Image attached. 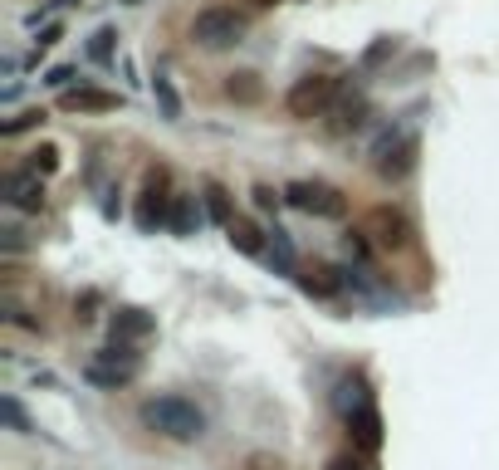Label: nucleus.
<instances>
[{"instance_id": "15", "label": "nucleus", "mask_w": 499, "mask_h": 470, "mask_svg": "<svg viewBox=\"0 0 499 470\" xmlns=\"http://www.w3.org/2000/svg\"><path fill=\"white\" fill-rule=\"evenodd\" d=\"M201 196H205V211H211V221H221V225H230L235 215H230V196H225V186L221 182H205L201 186Z\"/></svg>"}, {"instance_id": "25", "label": "nucleus", "mask_w": 499, "mask_h": 470, "mask_svg": "<svg viewBox=\"0 0 499 470\" xmlns=\"http://www.w3.org/2000/svg\"><path fill=\"white\" fill-rule=\"evenodd\" d=\"M250 5H274V0H250Z\"/></svg>"}, {"instance_id": "4", "label": "nucleus", "mask_w": 499, "mask_h": 470, "mask_svg": "<svg viewBox=\"0 0 499 470\" xmlns=\"http://www.w3.org/2000/svg\"><path fill=\"white\" fill-rule=\"evenodd\" d=\"M137 368H142V358H137L127 343H108V348L88 362V382H98V387H123V382L137 377Z\"/></svg>"}, {"instance_id": "17", "label": "nucleus", "mask_w": 499, "mask_h": 470, "mask_svg": "<svg viewBox=\"0 0 499 470\" xmlns=\"http://www.w3.org/2000/svg\"><path fill=\"white\" fill-rule=\"evenodd\" d=\"M191 221H196L191 196H176V201H172V215H166V225H172L176 235H186V231H191Z\"/></svg>"}, {"instance_id": "2", "label": "nucleus", "mask_w": 499, "mask_h": 470, "mask_svg": "<svg viewBox=\"0 0 499 470\" xmlns=\"http://www.w3.org/2000/svg\"><path fill=\"white\" fill-rule=\"evenodd\" d=\"M284 201L299 206L303 215H323V221H338V215L348 211L342 191H338V186H328V182H289V186H284Z\"/></svg>"}, {"instance_id": "20", "label": "nucleus", "mask_w": 499, "mask_h": 470, "mask_svg": "<svg viewBox=\"0 0 499 470\" xmlns=\"http://www.w3.org/2000/svg\"><path fill=\"white\" fill-rule=\"evenodd\" d=\"M39 118H44V113H39V108H29V113H15V118H10L5 127H0V133H5V137H10V133H25V127H35Z\"/></svg>"}, {"instance_id": "18", "label": "nucleus", "mask_w": 499, "mask_h": 470, "mask_svg": "<svg viewBox=\"0 0 499 470\" xmlns=\"http://www.w3.org/2000/svg\"><path fill=\"white\" fill-rule=\"evenodd\" d=\"M225 93H230V98H240V103H254V98H260V84H254V74H230Z\"/></svg>"}, {"instance_id": "22", "label": "nucleus", "mask_w": 499, "mask_h": 470, "mask_svg": "<svg viewBox=\"0 0 499 470\" xmlns=\"http://www.w3.org/2000/svg\"><path fill=\"white\" fill-rule=\"evenodd\" d=\"M157 98H162L166 118H176V113H181V103H176V93H172V84H166V78H157Z\"/></svg>"}, {"instance_id": "19", "label": "nucleus", "mask_w": 499, "mask_h": 470, "mask_svg": "<svg viewBox=\"0 0 499 470\" xmlns=\"http://www.w3.org/2000/svg\"><path fill=\"white\" fill-rule=\"evenodd\" d=\"M328 470H372V466H367V456H358V450H342V456L328 460Z\"/></svg>"}, {"instance_id": "9", "label": "nucleus", "mask_w": 499, "mask_h": 470, "mask_svg": "<svg viewBox=\"0 0 499 470\" xmlns=\"http://www.w3.org/2000/svg\"><path fill=\"white\" fill-rule=\"evenodd\" d=\"M117 103H123V98L108 93V88H64V93H59V108H64V113H113Z\"/></svg>"}, {"instance_id": "8", "label": "nucleus", "mask_w": 499, "mask_h": 470, "mask_svg": "<svg viewBox=\"0 0 499 470\" xmlns=\"http://www.w3.org/2000/svg\"><path fill=\"white\" fill-rule=\"evenodd\" d=\"M382 162H377V172L387 176V182H401V176L411 172V162H416V137L411 133H401V137H391V142H382Z\"/></svg>"}, {"instance_id": "7", "label": "nucleus", "mask_w": 499, "mask_h": 470, "mask_svg": "<svg viewBox=\"0 0 499 470\" xmlns=\"http://www.w3.org/2000/svg\"><path fill=\"white\" fill-rule=\"evenodd\" d=\"M348 431H352V441H358L362 450H377L382 446V411L372 407L367 397H358L348 407Z\"/></svg>"}, {"instance_id": "3", "label": "nucleus", "mask_w": 499, "mask_h": 470, "mask_svg": "<svg viewBox=\"0 0 499 470\" xmlns=\"http://www.w3.org/2000/svg\"><path fill=\"white\" fill-rule=\"evenodd\" d=\"M240 35H245V15H235V10H225V5L201 10L196 25H191V39L205 45V49H230V45H240Z\"/></svg>"}, {"instance_id": "21", "label": "nucleus", "mask_w": 499, "mask_h": 470, "mask_svg": "<svg viewBox=\"0 0 499 470\" xmlns=\"http://www.w3.org/2000/svg\"><path fill=\"white\" fill-rule=\"evenodd\" d=\"M0 411H5V421H10L15 431H29V421H25V411H20V401H15V397L0 401Z\"/></svg>"}, {"instance_id": "26", "label": "nucleus", "mask_w": 499, "mask_h": 470, "mask_svg": "<svg viewBox=\"0 0 499 470\" xmlns=\"http://www.w3.org/2000/svg\"><path fill=\"white\" fill-rule=\"evenodd\" d=\"M59 5H68V0H59Z\"/></svg>"}, {"instance_id": "1", "label": "nucleus", "mask_w": 499, "mask_h": 470, "mask_svg": "<svg viewBox=\"0 0 499 470\" xmlns=\"http://www.w3.org/2000/svg\"><path fill=\"white\" fill-rule=\"evenodd\" d=\"M142 421L152 431H162V436H172V441H196L205 431L201 407L186 401V397H176V392H162V397L142 401Z\"/></svg>"}, {"instance_id": "10", "label": "nucleus", "mask_w": 499, "mask_h": 470, "mask_svg": "<svg viewBox=\"0 0 499 470\" xmlns=\"http://www.w3.org/2000/svg\"><path fill=\"white\" fill-rule=\"evenodd\" d=\"M166 201H176V196H166V172L152 176V186L142 191V206H137V225L142 231H157V225H166Z\"/></svg>"}, {"instance_id": "24", "label": "nucleus", "mask_w": 499, "mask_h": 470, "mask_svg": "<svg viewBox=\"0 0 499 470\" xmlns=\"http://www.w3.org/2000/svg\"><path fill=\"white\" fill-rule=\"evenodd\" d=\"M254 206H260V211H274V206H279V196H274L270 186H254Z\"/></svg>"}, {"instance_id": "16", "label": "nucleus", "mask_w": 499, "mask_h": 470, "mask_svg": "<svg viewBox=\"0 0 499 470\" xmlns=\"http://www.w3.org/2000/svg\"><path fill=\"white\" fill-rule=\"evenodd\" d=\"M29 172H35V176H54L59 172V147L54 142L35 147V152H29Z\"/></svg>"}, {"instance_id": "23", "label": "nucleus", "mask_w": 499, "mask_h": 470, "mask_svg": "<svg viewBox=\"0 0 499 470\" xmlns=\"http://www.w3.org/2000/svg\"><path fill=\"white\" fill-rule=\"evenodd\" d=\"M108 49H113V29H98L93 35V59H108Z\"/></svg>"}, {"instance_id": "11", "label": "nucleus", "mask_w": 499, "mask_h": 470, "mask_svg": "<svg viewBox=\"0 0 499 470\" xmlns=\"http://www.w3.org/2000/svg\"><path fill=\"white\" fill-rule=\"evenodd\" d=\"M0 191H5V201L20 206V211H39V206H44V182H39L35 172H10Z\"/></svg>"}, {"instance_id": "6", "label": "nucleus", "mask_w": 499, "mask_h": 470, "mask_svg": "<svg viewBox=\"0 0 499 470\" xmlns=\"http://www.w3.org/2000/svg\"><path fill=\"white\" fill-rule=\"evenodd\" d=\"M367 235L382 245V250H406L411 245V221L401 211H391V206H377V211L367 215Z\"/></svg>"}, {"instance_id": "13", "label": "nucleus", "mask_w": 499, "mask_h": 470, "mask_svg": "<svg viewBox=\"0 0 499 470\" xmlns=\"http://www.w3.org/2000/svg\"><path fill=\"white\" fill-rule=\"evenodd\" d=\"M225 231H230V245H235L240 255H260V250H264V240H260V225H254V221H230Z\"/></svg>"}, {"instance_id": "5", "label": "nucleus", "mask_w": 499, "mask_h": 470, "mask_svg": "<svg viewBox=\"0 0 499 470\" xmlns=\"http://www.w3.org/2000/svg\"><path fill=\"white\" fill-rule=\"evenodd\" d=\"M333 78L328 74H309V78H299V84L289 88V98H284V103H289V113L294 118H318L323 108L333 103Z\"/></svg>"}, {"instance_id": "14", "label": "nucleus", "mask_w": 499, "mask_h": 470, "mask_svg": "<svg viewBox=\"0 0 499 470\" xmlns=\"http://www.w3.org/2000/svg\"><path fill=\"white\" fill-rule=\"evenodd\" d=\"M299 284H303V294H318V299H333V294H338V274H333L328 264H318V270L299 274Z\"/></svg>"}, {"instance_id": "12", "label": "nucleus", "mask_w": 499, "mask_h": 470, "mask_svg": "<svg viewBox=\"0 0 499 470\" xmlns=\"http://www.w3.org/2000/svg\"><path fill=\"white\" fill-rule=\"evenodd\" d=\"M152 333V313L147 309H117L113 313V343H137Z\"/></svg>"}]
</instances>
